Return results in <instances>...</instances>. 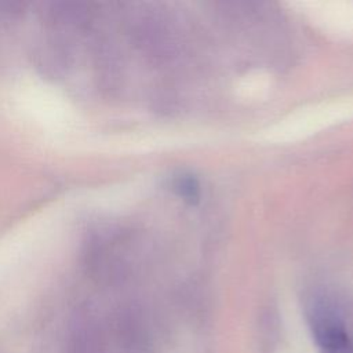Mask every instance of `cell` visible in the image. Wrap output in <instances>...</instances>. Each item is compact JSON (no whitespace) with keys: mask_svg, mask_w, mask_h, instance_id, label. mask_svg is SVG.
Wrapping results in <instances>:
<instances>
[{"mask_svg":"<svg viewBox=\"0 0 353 353\" xmlns=\"http://www.w3.org/2000/svg\"><path fill=\"white\" fill-rule=\"evenodd\" d=\"M313 335L321 353H353V343L343 324L328 312L313 316Z\"/></svg>","mask_w":353,"mask_h":353,"instance_id":"obj_1","label":"cell"}]
</instances>
